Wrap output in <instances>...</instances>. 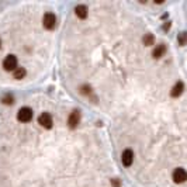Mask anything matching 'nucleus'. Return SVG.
Returning a JSON list of instances; mask_svg holds the SVG:
<instances>
[{
	"instance_id": "obj_1",
	"label": "nucleus",
	"mask_w": 187,
	"mask_h": 187,
	"mask_svg": "<svg viewBox=\"0 0 187 187\" xmlns=\"http://www.w3.org/2000/svg\"><path fill=\"white\" fill-rule=\"evenodd\" d=\"M18 68V62H17L16 55H7L3 61V69L7 72H14Z\"/></svg>"
},
{
	"instance_id": "obj_2",
	"label": "nucleus",
	"mask_w": 187,
	"mask_h": 187,
	"mask_svg": "<svg viewBox=\"0 0 187 187\" xmlns=\"http://www.w3.org/2000/svg\"><path fill=\"white\" fill-rule=\"evenodd\" d=\"M31 118H33V110L30 107H23L17 113V120L20 122H28Z\"/></svg>"
},
{
	"instance_id": "obj_3",
	"label": "nucleus",
	"mask_w": 187,
	"mask_h": 187,
	"mask_svg": "<svg viewBox=\"0 0 187 187\" xmlns=\"http://www.w3.org/2000/svg\"><path fill=\"white\" fill-rule=\"evenodd\" d=\"M38 122H40L41 127H44L45 130H51L53 125V121H52V117L49 113H42L38 117Z\"/></svg>"
},
{
	"instance_id": "obj_4",
	"label": "nucleus",
	"mask_w": 187,
	"mask_h": 187,
	"mask_svg": "<svg viewBox=\"0 0 187 187\" xmlns=\"http://www.w3.org/2000/svg\"><path fill=\"white\" fill-rule=\"evenodd\" d=\"M42 24L47 30H53L56 25V17L53 16L52 13H47L42 18Z\"/></svg>"
},
{
	"instance_id": "obj_5",
	"label": "nucleus",
	"mask_w": 187,
	"mask_h": 187,
	"mask_svg": "<svg viewBox=\"0 0 187 187\" xmlns=\"http://www.w3.org/2000/svg\"><path fill=\"white\" fill-rule=\"evenodd\" d=\"M79 122H80V111L79 110H75L70 113L69 118H68V125H69V128H76L77 125H79Z\"/></svg>"
},
{
	"instance_id": "obj_6",
	"label": "nucleus",
	"mask_w": 187,
	"mask_h": 187,
	"mask_svg": "<svg viewBox=\"0 0 187 187\" xmlns=\"http://www.w3.org/2000/svg\"><path fill=\"white\" fill-rule=\"evenodd\" d=\"M121 160H122V165H124L125 167L131 166L132 162H134V152H132L131 149H125L121 155Z\"/></svg>"
},
{
	"instance_id": "obj_7",
	"label": "nucleus",
	"mask_w": 187,
	"mask_h": 187,
	"mask_svg": "<svg viewBox=\"0 0 187 187\" xmlns=\"http://www.w3.org/2000/svg\"><path fill=\"white\" fill-rule=\"evenodd\" d=\"M187 179V175H186V170L182 169V167H177L175 172H173V180L175 183H184Z\"/></svg>"
},
{
	"instance_id": "obj_8",
	"label": "nucleus",
	"mask_w": 187,
	"mask_h": 187,
	"mask_svg": "<svg viewBox=\"0 0 187 187\" xmlns=\"http://www.w3.org/2000/svg\"><path fill=\"white\" fill-rule=\"evenodd\" d=\"M183 89H184L183 82H177V83L173 86V89L170 90V96L172 97H179L180 94H182V92H183Z\"/></svg>"
},
{
	"instance_id": "obj_9",
	"label": "nucleus",
	"mask_w": 187,
	"mask_h": 187,
	"mask_svg": "<svg viewBox=\"0 0 187 187\" xmlns=\"http://www.w3.org/2000/svg\"><path fill=\"white\" fill-rule=\"evenodd\" d=\"M165 52H166V45H158V47H155V49L152 51V56L155 58V59H159V58L162 56V55H165Z\"/></svg>"
},
{
	"instance_id": "obj_10",
	"label": "nucleus",
	"mask_w": 187,
	"mask_h": 187,
	"mask_svg": "<svg viewBox=\"0 0 187 187\" xmlns=\"http://www.w3.org/2000/svg\"><path fill=\"white\" fill-rule=\"evenodd\" d=\"M75 13H76V16L79 17L80 20H85L86 17H87V7L83 6V4H79V6H76V8H75Z\"/></svg>"
},
{
	"instance_id": "obj_11",
	"label": "nucleus",
	"mask_w": 187,
	"mask_h": 187,
	"mask_svg": "<svg viewBox=\"0 0 187 187\" xmlns=\"http://www.w3.org/2000/svg\"><path fill=\"white\" fill-rule=\"evenodd\" d=\"M142 42L147 45V47H150V45H153V44H155V37H153V34H150V33L145 34V35H143V38H142Z\"/></svg>"
},
{
	"instance_id": "obj_12",
	"label": "nucleus",
	"mask_w": 187,
	"mask_h": 187,
	"mask_svg": "<svg viewBox=\"0 0 187 187\" xmlns=\"http://www.w3.org/2000/svg\"><path fill=\"white\" fill-rule=\"evenodd\" d=\"M25 75H27V70H25L24 68H21V66H18V68L14 70V77H16V79H23Z\"/></svg>"
},
{
	"instance_id": "obj_13",
	"label": "nucleus",
	"mask_w": 187,
	"mask_h": 187,
	"mask_svg": "<svg viewBox=\"0 0 187 187\" xmlns=\"http://www.w3.org/2000/svg\"><path fill=\"white\" fill-rule=\"evenodd\" d=\"M2 102H3V104H13L14 103V97H13L11 94H8V96H4Z\"/></svg>"
},
{
	"instance_id": "obj_14",
	"label": "nucleus",
	"mask_w": 187,
	"mask_h": 187,
	"mask_svg": "<svg viewBox=\"0 0 187 187\" xmlns=\"http://www.w3.org/2000/svg\"><path fill=\"white\" fill-rule=\"evenodd\" d=\"M80 93H83V94H90V93H92V89H90V86H82V87H80Z\"/></svg>"
},
{
	"instance_id": "obj_15",
	"label": "nucleus",
	"mask_w": 187,
	"mask_h": 187,
	"mask_svg": "<svg viewBox=\"0 0 187 187\" xmlns=\"http://www.w3.org/2000/svg\"><path fill=\"white\" fill-rule=\"evenodd\" d=\"M177 40H179V44L180 45H184V44H186V33H182V34H180Z\"/></svg>"
},
{
	"instance_id": "obj_16",
	"label": "nucleus",
	"mask_w": 187,
	"mask_h": 187,
	"mask_svg": "<svg viewBox=\"0 0 187 187\" xmlns=\"http://www.w3.org/2000/svg\"><path fill=\"white\" fill-rule=\"evenodd\" d=\"M111 184H113V187H121V182L118 179H111Z\"/></svg>"
}]
</instances>
